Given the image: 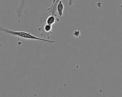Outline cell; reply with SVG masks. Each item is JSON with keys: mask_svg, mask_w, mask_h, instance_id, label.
Wrapping results in <instances>:
<instances>
[{"mask_svg": "<svg viewBox=\"0 0 122 97\" xmlns=\"http://www.w3.org/2000/svg\"><path fill=\"white\" fill-rule=\"evenodd\" d=\"M0 31L4 32L5 33H7L8 34L18 36L20 38H21L22 39H32V40H38L40 41H42L44 42H46L50 43H54L55 41L53 40L49 39H41L40 38H39L38 37H36L34 35H33L31 34L30 32H25V31H14L10 29H9L6 28H4L2 27L0 25Z\"/></svg>", "mask_w": 122, "mask_h": 97, "instance_id": "1", "label": "cell"}, {"mask_svg": "<svg viewBox=\"0 0 122 97\" xmlns=\"http://www.w3.org/2000/svg\"><path fill=\"white\" fill-rule=\"evenodd\" d=\"M38 30L41 32V36L47 37L48 39H50L51 34H53L52 32V25L46 23L42 25V26L38 29Z\"/></svg>", "mask_w": 122, "mask_h": 97, "instance_id": "2", "label": "cell"}, {"mask_svg": "<svg viewBox=\"0 0 122 97\" xmlns=\"http://www.w3.org/2000/svg\"><path fill=\"white\" fill-rule=\"evenodd\" d=\"M26 0H21L19 5L16 8V12L18 18V29L20 30V19L25 8Z\"/></svg>", "mask_w": 122, "mask_h": 97, "instance_id": "3", "label": "cell"}, {"mask_svg": "<svg viewBox=\"0 0 122 97\" xmlns=\"http://www.w3.org/2000/svg\"><path fill=\"white\" fill-rule=\"evenodd\" d=\"M41 22H44L49 25H52L56 22H60V19L56 15H51L47 17L46 19L45 18H42L41 19Z\"/></svg>", "mask_w": 122, "mask_h": 97, "instance_id": "4", "label": "cell"}, {"mask_svg": "<svg viewBox=\"0 0 122 97\" xmlns=\"http://www.w3.org/2000/svg\"><path fill=\"white\" fill-rule=\"evenodd\" d=\"M61 0H56L55 2L51 4V5L47 9V10L51 13V15H56L55 14V12L57 10V6L59 3V2Z\"/></svg>", "mask_w": 122, "mask_h": 97, "instance_id": "5", "label": "cell"}, {"mask_svg": "<svg viewBox=\"0 0 122 97\" xmlns=\"http://www.w3.org/2000/svg\"><path fill=\"white\" fill-rule=\"evenodd\" d=\"M63 10H64V5L62 3V1L61 0L59 2V3L57 6V10L58 11V14L61 17L63 15Z\"/></svg>", "mask_w": 122, "mask_h": 97, "instance_id": "6", "label": "cell"}, {"mask_svg": "<svg viewBox=\"0 0 122 97\" xmlns=\"http://www.w3.org/2000/svg\"><path fill=\"white\" fill-rule=\"evenodd\" d=\"M74 2V0H68V5L69 6H71Z\"/></svg>", "mask_w": 122, "mask_h": 97, "instance_id": "7", "label": "cell"}, {"mask_svg": "<svg viewBox=\"0 0 122 97\" xmlns=\"http://www.w3.org/2000/svg\"><path fill=\"white\" fill-rule=\"evenodd\" d=\"M56 1V0H52V4H53V3H54V2H55V1Z\"/></svg>", "mask_w": 122, "mask_h": 97, "instance_id": "8", "label": "cell"}]
</instances>
